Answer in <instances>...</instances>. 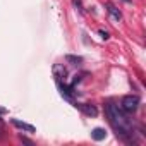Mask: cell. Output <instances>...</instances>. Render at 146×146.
<instances>
[{
    "mask_svg": "<svg viewBox=\"0 0 146 146\" xmlns=\"http://www.w3.org/2000/svg\"><path fill=\"white\" fill-rule=\"evenodd\" d=\"M105 112H107L108 122H110V125L113 127V131L117 132V136H122L124 139L132 136V132H134L132 122H131V119L125 117V113H124L122 108H119L115 103L108 102V103L105 105Z\"/></svg>",
    "mask_w": 146,
    "mask_h": 146,
    "instance_id": "obj_1",
    "label": "cell"
},
{
    "mask_svg": "<svg viewBox=\"0 0 146 146\" xmlns=\"http://www.w3.org/2000/svg\"><path fill=\"white\" fill-rule=\"evenodd\" d=\"M139 107V98L136 95H125L120 102V108L127 113H134Z\"/></svg>",
    "mask_w": 146,
    "mask_h": 146,
    "instance_id": "obj_2",
    "label": "cell"
},
{
    "mask_svg": "<svg viewBox=\"0 0 146 146\" xmlns=\"http://www.w3.org/2000/svg\"><path fill=\"white\" fill-rule=\"evenodd\" d=\"M74 107L76 108H79L84 115H88V117H96L98 115V108L95 107V105H90V103H74Z\"/></svg>",
    "mask_w": 146,
    "mask_h": 146,
    "instance_id": "obj_3",
    "label": "cell"
},
{
    "mask_svg": "<svg viewBox=\"0 0 146 146\" xmlns=\"http://www.w3.org/2000/svg\"><path fill=\"white\" fill-rule=\"evenodd\" d=\"M11 122H12V125H16L17 129L28 131V132H36V127H35V125L26 124V122H23V120H19V119H11Z\"/></svg>",
    "mask_w": 146,
    "mask_h": 146,
    "instance_id": "obj_4",
    "label": "cell"
},
{
    "mask_svg": "<svg viewBox=\"0 0 146 146\" xmlns=\"http://www.w3.org/2000/svg\"><path fill=\"white\" fill-rule=\"evenodd\" d=\"M105 9H107V12H108V14H110V16H112L115 21H120V19H122V12H120V11L115 7V5H112V4H107V5H105Z\"/></svg>",
    "mask_w": 146,
    "mask_h": 146,
    "instance_id": "obj_5",
    "label": "cell"
},
{
    "mask_svg": "<svg viewBox=\"0 0 146 146\" xmlns=\"http://www.w3.org/2000/svg\"><path fill=\"white\" fill-rule=\"evenodd\" d=\"M91 137H93L95 141H103V139L107 137V132H105V129L96 127V129H93V131H91Z\"/></svg>",
    "mask_w": 146,
    "mask_h": 146,
    "instance_id": "obj_6",
    "label": "cell"
},
{
    "mask_svg": "<svg viewBox=\"0 0 146 146\" xmlns=\"http://www.w3.org/2000/svg\"><path fill=\"white\" fill-rule=\"evenodd\" d=\"M65 60L69 62V64H72V65H79L81 62H83V57H79V55H65Z\"/></svg>",
    "mask_w": 146,
    "mask_h": 146,
    "instance_id": "obj_7",
    "label": "cell"
},
{
    "mask_svg": "<svg viewBox=\"0 0 146 146\" xmlns=\"http://www.w3.org/2000/svg\"><path fill=\"white\" fill-rule=\"evenodd\" d=\"M72 4H74V7L78 11H83V2H81V0H72Z\"/></svg>",
    "mask_w": 146,
    "mask_h": 146,
    "instance_id": "obj_8",
    "label": "cell"
},
{
    "mask_svg": "<svg viewBox=\"0 0 146 146\" xmlns=\"http://www.w3.org/2000/svg\"><path fill=\"white\" fill-rule=\"evenodd\" d=\"M98 33H100V36H102V38H103V40H108V38H110V35H108V33H107V31H105V29H100V31H98Z\"/></svg>",
    "mask_w": 146,
    "mask_h": 146,
    "instance_id": "obj_9",
    "label": "cell"
},
{
    "mask_svg": "<svg viewBox=\"0 0 146 146\" xmlns=\"http://www.w3.org/2000/svg\"><path fill=\"white\" fill-rule=\"evenodd\" d=\"M21 141H23V143H26V144H35L31 139H28V137H23V136H21Z\"/></svg>",
    "mask_w": 146,
    "mask_h": 146,
    "instance_id": "obj_10",
    "label": "cell"
},
{
    "mask_svg": "<svg viewBox=\"0 0 146 146\" xmlns=\"http://www.w3.org/2000/svg\"><path fill=\"white\" fill-rule=\"evenodd\" d=\"M5 112H7V110H5V108H0V115H4V113H5Z\"/></svg>",
    "mask_w": 146,
    "mask_h": 146,
    "instance_id": "obj_11",
    "label": "cell"
},
{
    "mask_svg": "<svg viewBox=\"0 0 146 146\" xmlns=\"http://www.w3.org/2000/svg\"><path fill=\"white\" fill-rule=\"evenodd\" d=\"M124 2H131V0H124Z\"/></svg>",
    "mask_w": 146,
    "mask_h": 146,
    "instance_id": "obj_12",
    "label": "cell"
}]
</instances>
